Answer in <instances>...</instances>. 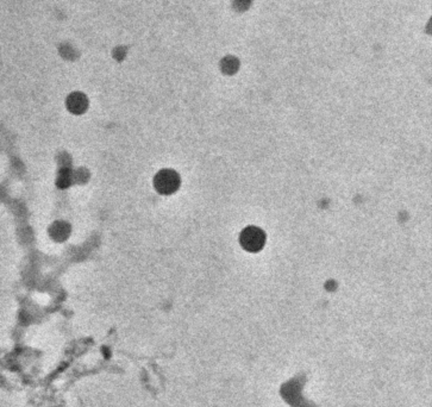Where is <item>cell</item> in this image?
Returning <instances> with one entry per match:
<instances>
[{
  "mask_svg": "<svg viewBox=\"0 0 432 407\" xmlns=\"http://www.w3.org/2000/svg\"><path fill=\"white\" fill-rule=\"evenodd\" d=\"M181 180L179 174L173 169H162L154 178V187L156 192L162 195L174 194L179 189Z\"/></svg>",
  "mask_w": 432,
  "mask_h": 407,
  "instance_id": "6da1fadb",
  "label": "cell"
},
{
  "mask_svg": "<svg viewBox=\"0 0 432 407\" xmlns=\"http://www.w3.org/2000/svg\"><path fill=\"white\" fill-rule=\"evenodd\" d=\"M264 240H266L264 232L255 226H249L244 229L240 236L241 245L251 253L259 252L263 248Z\"/></svg>",
  "mask_w": 432,
  "mask_h": 407,
  "instance_id": "7a4b0ae2",
  "label": "cell"
},
{
  "mask_svg": "<svg viewBox=\"0 0 432 407\" xmlns=\"http://www.w3.org/2000/svg\"><path fill=\"white\" fill-rule=\"evenodd\" d=\"M66 105L73 115H82L88 108V99L81 92H74L68 96Z\"/></svg>",
  "mask_w": 432,
  "mask_h": 407,
  "instance_id": "3957f363",
  "label": "cell"
},
{
  "mask_svg": "<svg viewBox=\"0 0 432 407\" xmlns=\"http://www.w3.org/2000/svg\"><path fill=\"white\" fill-rule=\"evenodd\" d=\"M52 235L55 239L62 240L69 235V226L63 221H56L52 229Z\"/></svg>",
  "mask_w": 432,
  "mask_h": 407,
  "instance_id": "277c9868",
  "label": "cell"
},
{
  "mask_svg": "<svg viewBox=\"0 0 432 407\" xmlns=\"http://www.w3.org/2000/svg\"><path fill=\"white\" fill-rule=\"evenodd\" d=\"M222 68L225 73H234L236 69H237V63H236V60L231 59V57H227L223 61L222 63Z\"/></svg>",
  "mask_w": 432,
  "mask_h": 407,
  "instance_id": "5b68a950",
  "label": "cell"
},
{
  "mask_svg": "<svg viewBox=\"0 0 432 407\" xmlns=\"http://www.w3.org/2000/svg\"><path fill=\"white\" fill-rule=\"evenodd\" d=\"M236 1H238V5L244 4V6H248L249 1H250V0H236Z\"/></svg>",
  "mask_w": 432,
  "mask_h": 407,
  "instance_id": "8992f818",
  "label": "cell"
}]
</instances>
